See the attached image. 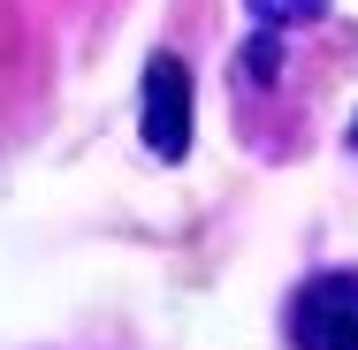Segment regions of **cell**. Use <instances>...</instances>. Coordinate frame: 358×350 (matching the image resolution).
Segmentation results:
<instances>
[{
    "instance_id": "6da1fadb",
    "label": "cell",
    "mask_w": 358,
    "mask_h": 350,
    "mask_svg": "<svg viewBox=\"0 0 358 350\" xmlns=\"http://www.w3.org/2000/svg\"><path fill=\"white\" fill-rule=\"evenodd\" d=\"M297 350H358V275H320L297 289L289 312Z\"/></svg>"
},
{
    "instance_id": "7a4b0ae2",
    "label": "cell",
    "mask_w": 358,
    "mask_h": 350,
    "mask_svg": "<svg viewBox=\"0 0 358 350\" xmlns=\"http://www.w3.org/2000/svg\"><path fill=\"white\" fill-rule=\"evenodd\" d=\"M145 145L160 160H183L191 152V69L176 54H152L145 61Z\"/></svg>"
},
{
    "instance_id": "3957f363",
    "label": "cell",
    "mask_w": 358,
    "mask_h": 350,
    "mask_svg": "<svg viewBox=\"0 0 358 350\" xmlns=\"http://www.w3.org/2000/svg\"><path fill=\"white\" fill-rule=\"evenodd\" d=\"M252 15H259V23H320V15H328V0H252Z\"/></svg>"
}]
</instances>
